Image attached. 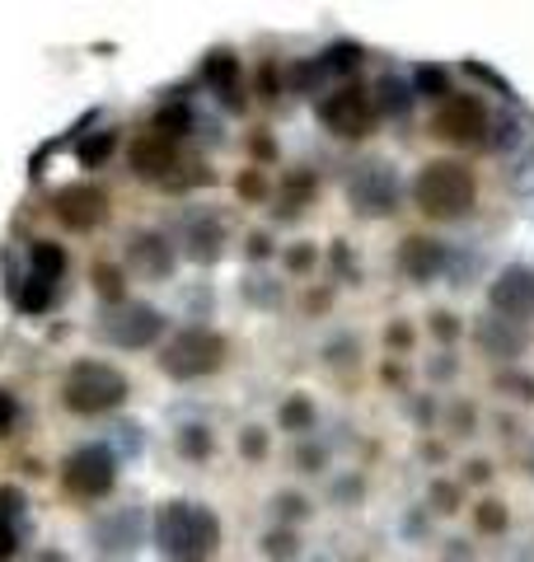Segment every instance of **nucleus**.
<instances>
[{"instance_id":"nucleus-29","label":"nucleus","mask_w":534,"mask_h":562,"mask_svg":"<svg viewBox=\"0 0 534 562\" xmlns=\"http://www.w3.org/2000/svg\"><path fill=\"white\" fill-rule=\"evenodd\" d=\"M497 389H501L507 399L534 403V375H525V370H501V375H497Z\"/></svg>"},{"instance_id":"nucleus-7","label":"nucleus","mask_w":534,"mask_h":562,"mask_svg":"<svg viewBox=\"0 0 534 562\" xmlns=\"http://www.w3.org/2000/svg\"><path fill=\"white\" fill-rule=\"evenodd\" d=\"M113 482H118V455L108 445H81L61 464V488L81 497V502H99V497L113 492Z\"/></svg>"},{"instance_id":"nucleus-28","label":"nucleus","mask_w":534,"mask_h":562,"mask_svg":"<svg viewBox=\"0 0 534 562\" xmlns=\"http://www.w3.org/2000/svg\"><path fill=\"white\" fill-rule=\"evenodd\" d=\"M52 295H57V286H52V281H38V277H28V281H24V291H20V309H28V315H43Z\"/></svg>"},{"instance_id":"nucleus-26","label":"nucleus","mask_w":534,"mask_h":562,"mask_svg":"<svg viewBox=\"0 0 534 562\" xmlns=\"http://www.w3.org/2000/svg\"><path fill=\"white\" fill-rule=\"evenodd\" d=\"M272 515L291 529L295 521H305L310 515V497L305 492H272Z\"/></svg>"},{"instance_id":"nucleus-38","label":"nucleus","mask_w":534,"mask_h":562,"mask_svg":"<svg viewBox=\"0 0 534 562\" xmlns=\"http://www.w3.org/2000/svg\"><path fill=\"white\" fill-rule=\"evenodd\" d=\"M474 422H478V413L469 408V403H454V413H450V427H454V436H469V431H474Z\"/></svg>"},{"instance_id":"nucleus-22","label":"nucleus","mask_w":534,"mask_h":562,"mask_svg":"<svg viewBox=\"0 0 534 562\" xmlns=\"http://www.w3.org/2000/svg\"><path fill=\"white\" fill-rule=\"evenodd\" d=\"M295 553H301V539H295V529L277 525L263 535V558L267 562H295Z\"/></svg>"},{"instance_id":"nucleus-24","label":"nucleus","mask_w":534,"mask_h":562,"mask_svg":"<svg viewBox=\"0 0 534 562\" xmlns=\"http://www.w3.org/2000/svg\"><path fill=\"white\" fill-rule=\"evenodd\" d=\"M202 75L216 85V89H234V81H240V61H234L230 52H211L207 61H202Z\"/></svg>"},{"instance_id":"nucleus-21","label":"nucleus","mask_w":534,"mask_h":562,"mask_svg":"<svg viewBox=\"0 0 534 562\" xmlns=\"http://www.w3.org/2000/svg\"><path fill=\"white\" fill-rule=\"evenodd\" d=\"M174 445H179V455H183V460H207L211 450H216L211 427H202V422H187V427H179Z\"/></svg>"},{"instance_id":"nucleus-16","label":"nucleus","mask_w":534,"mask_h":562,"mask_svg":"<svg viewBox=\"0 0 534 562\" xmlns=\"http://www.w3.org/2000/svg\"><path fill=\"white\" fill-rule=\"evenodd\" d=\"M226 248V225L211 211H187L183 216V254L193 262H216Z\"/></svg>"},{"instance_id":"nucleus-34","label":"nucleus","mask_w":534,"mask_h":562,"mask_svg":"<svg viewBox=\"0 0 534 562\" xmlns=\"http://www.w3.org/2000/svg\"><path fill=\"white\" fill-rule=\"evenodd\" d=\"M240 455H248V460H263L267 455V431L263 427H244L240 431Z\"/></svg>"},{"instance_id":"nucleus-23","label":"nucleus","mask_w":534,"mask_h":562,"mask_svg":"<svg viewBox=\"0 0 534 562\" xmlns=\"http://www.w3.org/2000/svg\"><path fill=\"white\" fill-rule=\"evenodd\" d=\"M361 57H366V52H361L356 42H333V47H328V52L319 57V66H324V75H352V71L361 66Z\"/></svg>"},{"instance_id":"nucleus-25","label":"nucleus","mask_w":534,"mask_h":562,"mask_svg":"<svg viewBox=\"0 0 534 562\" xmlns=\"http://www.w3.org/2000/svg\"><path fill=\"white\" fill-rule=\"evenodd\" d=\"M413 94H422V99H432V103H446L450 99V75H446V66H422L417 71V85H413Z\"/></svg>"},{"instance_id":"nucleus-43","label":"nucleus","mask_w":534,"mask_h":562,"mask_svg":"<svg viewBox=\"0 0 534 562\" xmlns=\"http://www.w3.org/2000/svg\"><path fill=\"white\" fill-rule=\"evenodd\" d=\"M43 562H66V558H61V553H43Z\"/></svg>"},{"instance_id":"nucleus-17","label":"nucleus","mask_w":534,"mask_h":562,"mask_svg":"<svg viewBox=\"0 0 534 562\" xmlns=\"http://www.w3.org/2000/svg\"><path fill=\"white\" fill-rule=\"evenodd\" d=\"M132 169L141 179H160V183H174V169H179V150H174V140H165V136H141L136 146H132Z\"/></svg>"},{"instance_id":"nucleus-8","label":"nucleus","mask_w":534,"mask_h":562,"mask_svg":"<svg viewBox=\"0 0 534 562\" xmlns=\"http://www.w3.org/2000/svg\"><path fill=\"white\" fill-rule=\"evenodd\" d=\"M319 122L333 136L342 140H361V136H371L375 127V103H371V89H361V85H338L333 94H324V103H319Z\"/></svg>"},{"instance_id":"nucleus-44","label":"nucleus","mask_w":534,"mask_h":562,"mask_svg":"<svg viewBox=\"0 0 534 562\" xmlns=\"http://www.w3.org/2000/svg\"><path fill=\"white\" fill-rule=\"evenodd\" d=\"M530 468H534V455H530Z\"/></svg>"},{"instance_id":"nucleus-14","label":"nucleus","mask_w":534,"mask_h":562,"mask_svg":"<svg viewBox=\"0 0 534 562\" xmlns=\"http://www.w3.org/2000/svg\"><path fill=\"white\" fill-rule=\"evenodd\" d=\"M474 342L483 356H493V362H515L525 347H530V333L525 323H511V319H497L493 309L474 323Z\"/></svg>"},{"instance_id":"nucleus-6","label":"nucleus","mask_w":534,"mask_h":562,"mask_svg":"<svg viewBox=\"0 0 534 562\" xmlns=\"http://www.w3.org/2000/svg\"><path fill=\"white\" fill-rule=\"evenodd\" d=\"M165 315L146 301H118L99 315V338L108 347H122V352H141V347H155L165 333Z\"/></svg>"},{"instance_id":"nucleus-1","label":"nucleus","mask_w":534,"mask_h":562,"mask_svg":"<svg viewBox=\"0 0 534 562\" xmlns=\"http://www.w3.org/2000/svg\"><path fill=\"white\" fill-rule=\"evenodd\" d=\"M155 549L165 562H211L221 549V521L207 502H165L155 511Z\"/></svg>"},{"instance_id":"nucleus-13","label":"nucleus","mask_w":534,"mask_h":562,"mask_svg":"<svg viewBox=\"0 0 534 562\" xmlns=\"http://www.w3.org/2000/svg\"><path fill=\"white\" fill-rule=\"evenodd\" d=\"M450 268V244L427 240V234H408L399 244V272L408 281H436Z\"/></svg>"},{"instance_id":"nucleus-15","label":"nucleus","mask_w":534,"mask_h":562,"mask_svg":"<svg viewBox=\"0 0 534 562\" xmlns=\"http://www.w3.org/2000/svg\"><path fill=\"white\" fill-rule=\"evenodd\" d=\"M128 262L132 272L150 277V281H165L169 272H174V240L160 230H136L128 240Z\"/></svg>"},{"instance_id":"nucleus-5","label":"nucleus","mask_w":534,"mask_h":562,"mask_svg":"<svg viewBox=\"0 0 534 562\" xmlns=\"http://www.w3.org/2000/svg\"><path fill=\"white\" fill-rule=\"evenodd\" d=\"M155 366H160L169 380H202V375H216L226 366V342H221V333H211V328H202V323L179 328L160 347V362Z\"/></svg>"},{"instance_id":"nucleus-20","label":"nucleus","mask_w":534,"mask_h":562,"mask_svg":"<svg viewBox=\"0 0 534 562\" xmlns=\"http://www.w3.org/2000/svg\"><path fill=\"white\" fill-rule=\"evenodd\" d=\"M28 258H34V272L28 277H38V281H61V272H66V248L52 244V240H34V248H28Z\"/></svg>"},{"instance_id":"nucleus-40","label":"nucleus","mask_w":534,"mask_h":562,"mask_svg":"<svg viewBox=\"0 0 534 562\" xmlns=\"http://www.w3.org/2000/svg\"><path fill=\"white\" fill-rule=\"evenodd\" d=\"M14 417H20V403H14L10 394H0V436L14 427Z\"/></svg>"},{"instance_id":"nucleus-35","label":"nucleus","mask_w":534,"mask_h":562,"mask_svg":"<svg viewBox=\"0 0 534 562\" xmlns=\"http://www.w3.org/2000/svg\"><path fill=\"white\" fill-rule=\"evenodd\" d=\"M432 502H436V511H441V515L460 511V488H454V482H432Z\"/></svg>"},{"instance_id":"nucleus-31","label":"nucleus","mask_w":534,"mask_h":562,"mask_svg":"<svg viewBox=\"0 0 534 562\" xmlns=\"http://www.w3.org/2000/svg\"><path fill=\"white\" fill-rule=\"evenodd\" d=\"M113 140H118L113 132H99V136H89L85 146H81V164H85V169H89V164H104V160H108V150H113Z\"/></svg>"},{"instance_id":"nucleus-32","label":"nucleus","mask_w":534,"mask_h":562,"mask_svg":"<svg viewBox=\"0 0 534 562\" xmlns=\"http://www.w3.org/2000/svg\"><path fill=\"white\" fill-rule=\"evenodd\" d=\"M295 468H301V474H324V468H328V450L305 441L301 450H295Z\"/></svg>"},{"instance_id":"nucleus-42","label":"nucleus","mask_w":534,"mask_h":562,"mask_svg":"<svg viewBox=\"0 0 534 562\" xmlns=\"http://www.w3.org/2000/svg\"><path fill=\"white\" fill-rule=\"evenodd\" d=\"M310 258H314V248H291V254H287L291 268H310Z\"/></svg>"},{"instance_id":"nucleus-41","label":"nucleus","mask_w":534,"mask_h":562,"mask_svg":"<svg viewBox=\"0 0 534 562\" xmlns=\"http://www.w3.org/2000/svg\"><path fill=\"white\" fill-rule=\"evenodd\" d=\"M464 478H469V482H488V478H493V464H488V460L464 464Z\"/></svg>"},{"instance_id":"nucleus-39","label":"nucleus","mask_w":534,"mask_h":562,"mask_svg":"<svg viewBox=\"0 0 534 562\" xmlns=\"http://www.w3.org/2000/svg\"><path fill=\"white\" fill-rule=\"evenodd\" d=\"M14 549H20V525H10V521H0V562H10Z\"/></svg>"},{"instance_id":"nucleus-3","label":"nucleus","mask_w":534,"mask_h":562,"mask_svg":"<svg viewBox=\"0 0 534 562\" xmlns=\"http://www.w3.org/2000/svg\"><path fill=\"white\" fill-rule=\"evenodd\" d=\"M128 399V375L108 362H75L66 370V384H61V403L81 417H104L122 408Z\"/></svg>"},{"instance_id":"nucleus-37","label":"nucleus","mask_w":534,"mask_h":562,"mask_svg":"<svg viewBox=\"0 0 534 562\" xmlns=\"http://www.w3.org/2000/svg\"><path fill=\"white\" fill-rule=\"evenodd\" d=\"M356 362V342L352 338H338L333 347H328V366H352Z\"/></svg>"},{"instance_id":"nucleus-36","label":"nucleus","mask_w":534,"mask_h":562,"mask_svg":"<svg viewBox=\"0 0 534 562\" xmlns=\"http://www.w3.org/2000/svg\"><path fill=\"white\" fill-rule=\"evenodd\" d=\"M432 333L441 342H454V338H460V319H454L450 309H436V315H432Z\"/></svg>"},{"instance_id":"nucleus-33","label":"nucleus","mask_w":534,"mask_h":562,"mask_svg":"<svg viewBox=\"0 0 534 562\" xmlns=\"http://www.w3.org/2000/svg\"><path fill=\"white\" fill-rule=\"evenodd\" d=\"M488 132H497V136H488L493 150H511L515 140H521V122H515V118H501V122H493Z\"/></svg>"},{"instance_id":"nucleus-18","label":"nucleus","mask_w":534,"mask_h":562,"mask_svg":"<svg viewBox=\"0 0 534 562\" xmlns=\"http://www.w3.org/2000/svg\"><path fill=\"white\" fill-rule=\"evenodd\" d=\"M413 85L399 81V75H380L375 81V94H371V103H375V118H408L413 113Z\"/></svg>"},{"instance_id":"nucleus-27","label":"nucleus","mask_w":534,"mask_h":562,"mask_svg":"<svg viewBox=\"0 0 534 562\" xmlns=\"http://www.w3.org/2000/svg\"><path fill=\"white\" fill-rule=\"evenodd\" d=\"M474 525L483 529V535H501V529L511 525V511L497 502V497H488V502H478L474 506Z\"/></svg>"},{"instance_id":"nucleus-45","label":"nucleus","mask_w":534,"mask_h":562,"mask_svg":"<svg viewBox=\"0 0 534 562\" xmlns=\"http://www.w3.org/2000/svg\"><path fill=\"white\" fill-rule=\"evenodd\" d=\"M319 562H324V558H319Z\"/></svg>"},{"instance_id":"nucleus-11","label":"nucleus","mask_w":534,"mask_h":562,"mask_svg":"<svg viewBox=\"0 0 534 562\" xmlns=\"http://www.w3.org/2000/svg\"><path fill=\"white\" fill-rule=\"evenodd\" d=\"M141 529H146V515H141L136 506H113V511H104L99 521L89 525L94 553L108 558V562L136 553V549H141Z\"/></svg>"},{"instance_id":"nucleus-10","label":"nucleus","mask_w":534,"mask_h":562,"mask_svg":"<svg viewBox=\"0 0 534 562\" xmlns=\"http://www.w3.org/2000/svg\"><path fill=\"white\" fill-rule=\"evenodd\" d=\"M488 305H493L497 319H511V323L534 319V268L530 262H507V268L493 277Z\"/></svg>"},{"instance_id":"nucleus-2","label":"nucleus","mask_w":534,"mask_h":562,"mask_svg":"<svg viewBox=\"0 0 534 562\" xmlns=\"http://www.w3.org/2000/svg\"><path fill=\"white\" fill-rule=\"evenodd\" d=\"M474 197H478L474 169L460 160H427L413 179V201L432 221H460V216L474 211Z\"/></svg>"},{"instance_id":"nucleus-4","label":"nucleus","mask_w":534,"mask_h":562,"mask_svg":"<svg viewBox=\"0 0 534 562\" xmlns=\"http://www.w3.org/2000/svg\"><path fill=\"white\" fill-rule=\"evenodd\" d=\"M348 201L356 216H371V221H380V216H395L399 211V197H403V179H399V164L385 160V155H366V160H356L348 169Z\"/></svg>"},{"instance_id":"nucleus-30","label":"nucleus","mask_w":534,"mask_h":562,"mask_svg":"<svg viewBox=\"0 0 534 562\" xmlns=\"http://www.w3.org/2000/svg\"><path fill=\"white\" fill-rule=\"evenodd\" d=\"M287 81H291V89H295V94H310V89H314V81L324 85V66H319V57H314V61H295V66L287 71Z\"/></svg>"},{"instance_id":"nucleus-19","label":"nucleus","mask_w":534,"mask_h":562,"mask_svg":"<svg viewBox=\"0 0 534 562\" xmlns=\"http://www.w3.org/2000/svg\"><path fill=\"white\" fill-rule=\"evenodd\" d=\"M277 422H281V431H291V436H310L314 427H319V408H314L305 394H291L277 408Z\"/></svg>"},{"instance_id":"nucleus-9","label":"nucleus","mask_w":534,"mask_h":562,"mask_svg":"<svg viewBox=\"0 0 534 562\" xmlns=\"http://www.w3.org/2000/svg\"><path fill=\"white\" fill-rule=\"evenodd\" d=\"M488 127H493V118L478 94H450L436 108V136L450 140V146H488Z\"/></svg>"},{"instance_id":"nucleus-12","label":"nucleus","mask_w":534,"mask_h":562,"mask_svg":"<svg viewBox=\"0 0 534 562\" xmlns=\"http://www.w3.org/2000/svg\"><path fill=\"white\" fill-rule=\"evenodd\" d=\"M52 211H57V221L66 230L85 234V230L108 221V193L104 187H94V183H71V187H61V193L52 197Z\"/></svg>"}]
</instances>
